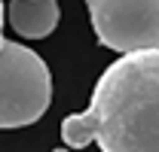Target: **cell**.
<instances>
[{
    "instance_id": "cell-6",
    "label": "cell",
    "mask_w": 159,
    "mask_h": 152,
    "mask_svg": "<svg viewBox=\"0 0 159 152\" xmlns=\"http://www.w3.org/2000/svg\"><path fill=\"white\" fill-rule=\"evenodd\" d=\"M52 152H70V149H67V146H61V149H52Z\"/></svg>"
},
{
    "instance_id": "cell-2",
    "label": "cell",
    "mask_w": 159,
    "mask_h": 152,
    "mask_svg": "<svg viewBox=\"0 0 159 152\" xmlns=\"http://www.w3.org/2000/svg\"><path fill=\"white\" fill-rule=\"evenodd\" d=\"M52 103V73L46 61L12 40H0V128L34 125Z\"/></svg>"
},
{
    "instance_id": "cell-1",
    "label": "cell",
    "mask_w": 159,
    "mask_h": 152,
    "mask_svg": "<svg viewBox=\"0 0 159 152\" xmlns=\"http://www.w3.org/2000/svg\"><path fill=\"white\" fill-rule=\"evenodd\" d=\"M67 149L159 152V49L119 55L98 76L86 113L61 122Z\"/></svg>"
},
{
    "instance_id": "cell-3",
    "label": "cell",
    "mask_w": 159,
    "mask_h": 152,
    "mask_svg": "<svg viewBox=\"0 0 159 152\" xmlns=\"http://www.w3.org/2000/svg\"><path fill=\"white\" fill-rule=\"evenodd\" d=\"M101 46L119 55L159 49V0H86Z\"/></svg>"
},
{
    "instance_id": "cell-5",
    "label": "cell",
    "mask_w": 159,
    "mask_h": 152,
    "mask_svg": "<svg viewBox=\"0 0 159 152\" xmlns=\"http://www.w3.org/2000/svg\"><path fill=\"white\" fill-rule=\"evenodd\" d=\"M0 40H3V0H0Z\"/></svg>"
},
{
    "instance_id": "cell-4",
    "label": "cell",
    "mask_w": 159,
    "mask_h": 152,
    "mask_svg": "<svg viewBox=\"0 0 159 152\" xmlns=\"http://www.w3.org/2000/svg\"><path fill=\"white\" fill-rule=\"evenodd\" d=\"M6 19L19 37L43 40L58 27L61 9L55 0H9Z\"/></svg>"
}]
</instances>
